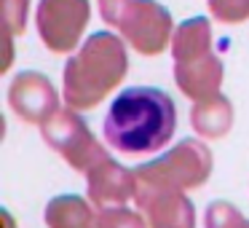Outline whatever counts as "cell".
<instances>
[{
  "mask_svg": "<svg viewBox=\"0 0 249 228\" xmlns=\"http://www.w3.org/2000/svg\"><path fill=\"white\" fill-rule=\"evenodd\" d=\"M105 140L121 153H153L172 140L177 129V108L172 97L153 86L124 89L105 115Z\"/></svg>",
  "mask_w": 249,
  "mask_h": 228,
  "instance_id": "1",
  "label": "cell"
},
{
  "mask_svg": "<svg viewBox=\"0 0 249 228\" xmlns=\"http://www.w3.org/2000/svg\"><path fill=\"white\" fill-rule=\"evenodd\" d=\"M126 49L118 35L94 33L65 65V102L72 108H94L126 76Z\"/></svg>",
  "mask_w": 249,
  "mask_h": 228,
  "instance_id": "2",
  "label": "cell"
},
{
  "mask_svg": "<svg viewBox=\"0 0 249 228\" xmlns=\"http://www.w3.org/2000/svg\"><path fill=\"white\" fill-rule=\"evenodd\" d=\"M99 11L131 49L145 57L161 54L174 38L172 14L156 0H99Z\"/></svg>",
  "mask_w": 249,
  "mask_h": 228,
  "instance_id": "3",
  "label": "cell"
},
{
  "mask_svg": "<svg viewBox=\"0 0 249 228\" xmlns=\"http://www.w3.org/2000/svg\"><path fill=\"white\" fill-rule=\"evenodd\" d=\"M209 174V151L201 142L185 140L172 153L161 156L158 161L145 164L134 172L137 199L161 193V190H179L190 185H201Z\"/></svg>",
  "mask_w": 249,
  "mask_h": 228,
  "instance_id": "4",
  "label": "cell"
},
{
  "mask_svg": "<svg viewBox=\"0 0 249 228\" xmlns=\"http://www.w3.org/2000/svg\"><path fill=\"white\" fill-rule=\"evenodd\" d=\"M91 19L89 0H40L38 33L46 49L54 54H70Z\"/></svg>",
  "mask_w": 249,
  "mask_h": 228,
  "instance_id": "5",
  "label": "cell"
},
{
  "mask_svg": "<svg viewBox=\"0 0 249 228\" xmlns=\"http://www.w3.org/2000/svg\"><path fill=\"white\" fill-rule=\"evenodd\" d=\"M43 134L56 151H62L67 156V161L81 172H91L99 161H105L102 148L97 145V140L91 137V132L83 126V121L75 113L67 110H56L49 121L43 124Z\"/></svg>",
  "mask_w": 249,
  "mask_h": 228,
  "instance_id": "6",
  "label": "cell"
},
{
  "mask_svg": "<svg viewBox=\"0 0 249 228\" xmlns=\"http://www.w3.org/2000/svg\"><path fill=\"white\" fill-rule=\"evenodd\" d=\"M11 108L30 124H46L56 113V92L40 73H19L11 83Z\"/></svg>",
  "mask_w": 249,
  "mask_h": 228,
  "instance_id": "7",
  "label": "cell"
},
{
  "mask_svg": "<svg viewBox=\"0 0 249 228\" xmlns=\"http://www.w3.org/2000/svg\"><path fill=\"white\" fill-rule=\"evenodd\" d=\"M174 76L177 83L190 99H206L214 97L222 81V62L214 54H204L198 59H188V62H174Z\"/></svg>",
  "mask_w": 249,
  "mask_h": 228,
  "instance_id": "8",
  "label": "cell"
},
{
  "mask_svg": "<svg viewBox=\"0 0 249 228\" xmlns=\"http://www.w3.org/2000/svg\"><path fill=\"white\" fill-rule=\"evenodd\" d=\"M134 174L121 169L113 158H105L91 169V199L102 207L121 204L134 193Z\"/></svg>",
  "mask_w": 249,
  "mask_h": 228,
  "instance_id": "9",
  "label": "cell"
},
{
  "mask_svg": "<svg viewBox=\"0 0 249 228\" xmlns=\"http://www.w3.org/2000/svg\"><path fill=\"white\" fill-rule=\"evenodd\" d=\"M140 204L150 215L153 228H193V207L177 190H161L140 199Z\"/></svg>",
  "mask_w": 249,
  "mask_h": 228,
  "instance_id": "10",
  "label": "cell"
},
{
  "mask_svg": "<svg viewBox=\"0 0 249 228\" xmlns=\"http://www.w3.org/2000/svg\"><path fill=\"white\" fill-rule=\"evenodd\" d=\"M212 51V24L206 17H196L182 22L174 30L172 38V54L174 62H188Z\"/></svg>",
  "mask_w": 249,
  "mask_h": 228,
  "instance_id": "11",
  "label": "cell"
},
{
  "mask_svg": "<svg viewBox=\"0 0 249 228\" xmlns=\"http://www.w3.org/2000/svg\"><path fill=\"white\" fill-rule=\"evenodd\" d=\"M231 102L220 94L214 97H206V99H198L190 113V121H193L196 132L204 137H222L228 129H231Z\"/></svg>",
  "mask_w": 249,
  "mask_h": 228,
  "instance_id": "12",
  "label": "cell"
},
{
  "mask_svg": "<svg viewBox=\"0 0 249 228\" xmlns=\"http://www.w3.org/2000/svg\"><path fill=\"white\" fill-rule=\"evenodd\" d=\"M46 220L51 228H89L91 226V212L86 201L78 196H59L49 204Z\"/></svg>",
  "mask_w": 249,
  "mask_h": 228,
  "instance_id": "13",
  "label": "cell"
},
{
  "mask_svg": "<svg viewBox=\"0 0 249 228\" xmlns=\"http://www.w3.org/2000/svg\"><path fill=\"white\" fill-rule=\"evenodd\" d=\"M27 8L30 0H0V11H3V27L8 35H22L27 27Z\"/></svg>",
  "mask_w": 249,
  "mask_h": 228,
  "instance_id": "14",
  "label": "cell"
},
{
  "mask_svg": "<svg viewBox=\"0 0 249 228\" xmlns=\"http://www.w3.org/2000/svg\"><path fill=\"white\" fill-rule=\"evenodd\" d=\"M209 11L217 22L236 24L249 19V0H209Z\"/></svg>",
  "mask_w": 249,
  "mask_h": 228,
  "instance_id": "15",
  "label": "cell"
},
{
  "mask_svg": "<svg viewBox=\"0 0 249 228\" xmlns=\"http://www.w3.org/2000/svg\"><path fill=\"white\" fill-rule=\"evenodd\" d=\"M241 223H244L241 215H238L231 204H225V201L212 204L209 212H206V226L209 228H238Z\"/></svg>",
  "mask_w": 249,
  "mask_h": 228,
  "instance_id": "16",
  "label": "cell"
},
{
  "mask_svg": "<svg viewBox=\"0 0 249 228\" xmlns=\"http://www.w3.org/2000/svg\"><path fill=\"white\" fill-rule=\"evenodd\" d=\"M238 228H249V223H241V226H238Z\"/></svg>",
  "mask_w": 249,
  "mask_h": 228,
  "instance_id": "17",
  "label": "cell"
}]
</instances>
